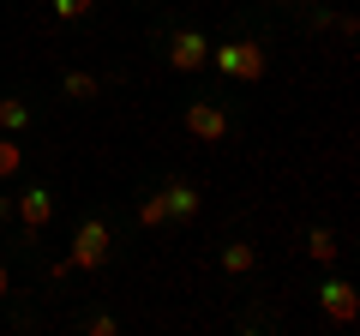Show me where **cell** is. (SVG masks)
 Instances as JSON below:
<instances>
[{"mask_svg":"<svg viewBox=\"0 0 360 336\" xmlns=\"http://www.w3.org/2000/svg\"><path fill=\"white\" fill-rule=\"evenodd\" d=\"M205 66H217L222 78H240V84H258V78L270 72L264 49H258V42H246V37H229V42H217Z\"/></svg>","mask_w":360,"mask_h":336,"instance_id":"obj_1","label":"cell"},{"mask_svg":"<svg viewBox=\"0 0 360 336\" xmlns=\"http://www.w3.org/2000/svg\"><path fill=\"white\" fill-rule=\"evenodd\" d=\"M66 264H72V271H103V264H108V222L103 217H84L72 228V252H66Z\"/></svg>","mask_w":360,"mask_h":336,"instance_id":"obj_2","label":"cell"},{"mask_svg":"<svg viewBox=\"0 0 360 336\" xmlns=\"http://www.w3.org/2000/svg\"><path fill=\"white\" fill-rule=\"evenodd\" d=\"M180 127L193 132L198 144H229V108H222V103H210V96H198V103H186Z\"/></svg>","mask_w":360,"mask_h":336,"instance_id":"obj_3","label":"cell"},{"mask_svg":"<svg viewBox=\"0 0 360 336\" xmlns=\"http://www.w3.org/2000/svg\"><path fill=\"white\" fill-rule=\"evenodd\" d=\"M319 312L330 324H354L360 318V295H354V283H342V276H324L319 283Z\"/></svg>","mask_w":360,"mask_h":336,"instance_id":"obj_4","label":"cell"},{"mask_svg":"<svg viewBox=\"0 0 360 336\" xmlns=\"http://www.w3.org/2000/svg\"><path fill=\"white\" fill-rule=\"evenodd\" d=\"M13 217L18 222H25V228H49V217H54V193H49V186H30V193H18L13 198Z\"/></svg>","mask_w":360,"mask_h":336,"instance_id":"obj_5","label":"cell"},{"mask_svg":"<svg viewBox=\"0 0 360 336\" xmlns=\"http://www.w3.org/2000/svg\"><path fill=\"white\" fill-rule=\"evenodd\" d=\"M205 60H210V42L198 37V30H180V37L168 42V66H174V72H198Z\"/></svg>","mask_w":360,"mask_h":336,"instance_id":"obj_6","label":"cell"},{"mask_svg":"<svg viewBox=\"0 0 360 336\" xmlns=\"http://www.w3.org/2000/svg\"><path fill=\"white\" fill-rule=\"evenodd\" d=\"M162 205H168V222H193L198 217V186H186V181L162 186Z\"/></svg>","mask_w":360,"mask_h":336,"instance_id":"obj_7","label":"cell"},{"mask_svg":"<svg viewBox=\"0 0 360 336\" xmlns=\"http://www.w3.org/2000/svg\"><path fill=\"white\" fill-rule=\"evenodd\" d=\"M336 252H342V246H336V234L324 228V222H319V228H307V259H312V264H324V271H330Z\"/></svg>","mask_w":360,"mask_h":336,"instance_id":"obj_8","label":"cell"},{"mask_svg":"<svg viewBox=\"0 0 360 336\" xmlns=\"http://www.w3.org/2000/svg\"><path fill=\"white\" fill-rule=\"evenodd\" d=\"M252 264H258V246H246V240H229V246H222V271H229V276H246Z\"/></svg>","mask_w":360,"mask_h":336,"instance_id":"obj_9","label":"cell"},{"mask_svg":"<svg viewBox=\"0 0 360 336\" xmlns=\"http://www.w3.org/2000/svg\"><path fill=\"white\" fill-rule=\"evenodd\" d=\"M60 91L72 96V103H96V91H103V84H96L90 72H66V78H60Z\"/></svg>","mask_w":360,"mask_h":336,"instance_id":"obj_10","label":"cell"},{"mask_svg":"<svg viewBox=\"0 0 360 336\" xmlns=\"http://www.w3.org/2000/svg\"><path fill=\"white\" fill-rule=\"evenodd\" d=\"M30 127V108L18 96H0V132H25Z\"/></svg>","mask_w":360,"mask_h":336,"instance_id":"obj_11","label":"cell"},{"mask_svg":"<svg viewBox=\"0 0 360 336\" xmlns=\"http://www.w3.org/2000/svg\"><path fill=\"white\" fill-rule=\"evenodd\" d=\"M139 222H144V228H162V222H168L162 193H144V198H139Z\"/></svg>","mask_w":360,"mask_h":336,"instance_id":"obj_12","label":"cell"},{"mask_svg":"<svg viewBox=\"0 0 360 336\" xmlns=\"http://www.w3.org/2000/svg\"><path fill=\"white\" fill-rule=\"evenodd\" d=\"M18 168H25V150H18V138H6V132H0V181H13Z\"/></svg>","mask_w":360,"mask_h":336,"instance_id":"obj_13","label":"cell"},{"mask_svg":"<svg viewBox=\"0 0 360 336\" xmlns=\"http://www.w3.org/2000/svg\"><path fill=\"white\" fill-rule=\"evenodd\" d=\"M90 13H96V0H54V18H66V25H78Z\"/></svg>","mask_w":360,"mask_h":336,"instance_id":"obj_14","label":"cell"},{"mask_svg":"<svg viewBox=\"0 0 360 336\" xmlns=\"http://www.w3.org/2000/svg\"><path fill=\"white\" fill-rule=\"evenodd\" d=\"M84 330H90V336H115V330H120V318H115V312H90Z\"/></svg>","mask_w":360,"mask_h":336,"instance_id":"obj_15","label":"cell"},{"mask_svg":"<svg viewBox=\"0 0 360 336\" xmlns=\"http://www.w3.org/2000/svg\"><path fill=\"white\" fill-rule=\"evenodd\" d=\"M13 295V271H6V264H0V300Z\"/></svg>","mask_w":360,"mask_h":336,"instance_id":"obj_16","label":"cell"},{"mask_svg":"<svg viewBox=\"0 0 360 336\" xmlns=\"http://www.w3.org/2000/svg\"><path fill=\"white\" fill-rule=\"evenodd\" d=\"M6 217H13V198H6V193H0V222H6Z\"/></svg>","mask_w":360,"mask_h":336,"instance_id":"obj_17","label":"cell"},{"mask_svg":"<svg viewBox=\"0 0 360 336\" xmlns=\"http://www.w3.org/2000/svg\"><path fill=\"white\" fill-rule=\"evenodd\" d=\"M276 6H307V0H276Z\"/></svg>","mask_w":360,"mask_h":336,"instance_id":"obj_18","label":"cell"}]
</instances>
